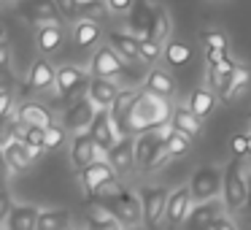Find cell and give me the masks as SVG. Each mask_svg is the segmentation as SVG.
<instances>
[{
  "label": "cell",
  "instance_id": "60d3db41",
  "mask_svg": "<svg viewBox=\"0 0 251 230\" xmlns=\"http://www.w3.org/2000/svg\"><path fill=\"white\" fill-rule=\"evenodd\" d=\"M11 198H8V192L6 190H0V222H3V219H6L8 222V217H11Z\"/></svg>",
  "mask_w": 251,
  "mask_h": 230
},
{
  "label": "cell",
  "instance_id": "74e56055",
  "mask_svg": "<svg viewBox=\"0 0 251 230\" xmlns=\"http://www.w3.org/2000/svg\"><path fill=\"white\" fill-rule=\"evenodd\" d=\"M22 141L27 144V146L44 149V144H46V127H25V130H22Z\"/></svg>",
  "mask_w": 251,
  "mask_h": 230
},
{
  "label": "cell",
  "instance_id": "ffe728a7",
  "mask_svg": "<svg viewBox=\"0 0 251 230\" xmlns=\"http://www.w3.org/2000/svg\"><path fill=\"white\" fill-rule=\"evenodd\" d=\"M27 87L38 89V92H44V89H49V87H57V71L51 68V62L46 60V57H38V60L33 62V68H30V73H27Z\"/></svg>",
  "mask_w": 251,
  "mask_h": 230
},
{
  "label": "cell",
  "instance_id": "bcb514c9",
  "mask_svg": "<svg viewBox=\"0 0 251 230\" xmlns=\"http://www.w3.org/2000/svg\"><path fill=\"white\" fill-rule=\"evenodd\" d=\"M8 62H11V49H8V44H3L0 46V71L8 68Z\"/></svg>",
  "mask_w": 251,
  "mask_h": 230
},
{
  "label": "cell",
  "instance_id": "d6986e66",
  "mask_svg": "<svg viewBox=\"0 0 251 230\" xmlns=\"http://www.w3.org/2000/svg\"><path fill=\"white\" fill-rule=\"evenodd\" d=\"M143 92L154 95V98H162V100H170L176 95V84H173V79H170L168 71L151 68L149 76H146V82H143Z\"/></svg>",
  "mask_w": 251,
  "mask_h": 230
},
{
  "label": "cell",
  "instance_id": "816d5d0a",
  "mask_svg": "<svg viewBox=\"0 0 251 230\" xmlns=\"http://www.w3.org/2000/svg\"><path fill=\"white\" fill-rule=\"evenodd\" d=\"M249 157H251V133H249Z\"/></svg>",
  "mask_w": 251,
  "mask_h": 230
},
{
  "label": "cell",
  "instance_id": "8d00e7d4",
  "mask_svg": "<svg viewBox=\"0 0 251 230\" xmlns=\"http://www.w3.org/2000/svg\"><path fill=\"white\" fill-rule=\"evenodd\" d=\"M162 55H165V46L154 44L151 38H143L141 41V60L143 62H157Z\"/></svg>",
  "mask_w": 251,
  "mask_h": 230
},
{
  "label": "cell",
  "instance_id": "db71d44e",
  "mask_svg": "<svg viewBox=\"0 0 251 230\" xmlns=\"http://www.w3.org/2000/svg\"><path fill=\"white\" fill-rule=\"evenodd\" d=\"M249 122H251V116H249ZM249 133H251V130H249Z\"/></svg>",
  "mask_w": 251,
  "mask_h": 230
},
{
  "label": "cell",
  "instance_id": "5b68a950",
  "mask_svg": "<svg viewBox=\"0 0 251 230\" xmlns=\"http://www.w3.org/2000/svg\"><path fill=\"white\" fill-rule=\"evenodd\" d=\"M168 127H162L157 133H143V136L135 138V168L138 171L146 173V171L159 168L162 160H168V154H165V133H168Z\"/></svg>",
  "mask_w": 251,
  "mask_h": 230
},
{
  "label": "cell",
  "instance_id": "4dcf8cb0",
  "mask_svg": "<svg viewBox=\"0 0 251 230\" xmlns=\"http://www.w3.org/2000/svg\"><path fill=\"white\" fill-rule=\"evenodd\" d=\"M189 149H192V138H186L184 133H176L173 127H168V133H165V154L170 160H176V157H184Z\"/></svg>",
  "mask_w": 251,
  "mask_h": 230
},
{
  "label": "cell",
  "instance_id": "c3c4849f",
  "mask_svg": "<svg viewBox=\"0 0 251 230\" xmlns=\"http://www.w3.org/2000/svg\"><path fill=\"white\" fill-rule=\"evenodd\" d=\"M246 179H249V198H246V211H249V217H251V171L246 173Z\"/></svg>",
  "mask_w": 251,
  "mask_h": 230
},
{
  "label": "cell",
  "instance_id": "484cf974",
  "mask_svg": "<svg viewBox=\"0 0 251 230\" xmlns=\"http://www.w3.org/2000/svg\"><path fill=\"white\" fill-rule=\"evenodd\" d=\"M100 41V25L95 22V19H81V22H76V28H73V44L78 46V49H89V46H95Z\"/></svg>",
  "mask_w": 251,
  "mask_h": 230
},
{
  "label": "cell",
  "instance_id": "5bb4252c",
  "mask_svg": "<svg viewBox=\"0 0 251 230\" xmlns=\"http://www.w3.org/2000/svg\"><path fill=\"white\" fill-rule=\"evenodd\" d=\"M105 160H108V165L114 168L116 176H125L130 171H135V138L132 136L119 138V144L105 154Z\"/></svg>",
  "mask_w": 251,
  "mask_h": 230
},
{
  "label": "cell",
  "instance_id": "ba28073f",
  "mask_svg": "<svg viewBox=\"0 0 251 230\" xmlns=\"http://www.w3.org/2000/svg\"><path fill=\"white\" fill-rule=\"evenodd\" d=\"M138 95H141V89H132V87L122 89L119 98L114 100V106L108 109L114 130L119 138H130V116H132V109H135V103H138Z\"/></svg>",
  "mask_w": 251,
  "mask_h": 230
},
{
  "label": "cell",
  "instance_id": "7dc6e473",
  "mask_svg": "<svg viewBox=\"0 0 251 230\" xmlns=\"http://www.w3.org/2000/svg\"><path fill=\"white\" fill-rule=\"evenodd\" d=\"M213 230H238V228H235V222L229 217H222L216 225H213Z\"/></svg>",
  "mask_w": 251,
  "mask_h": 230
},
{
  "label": "cell",
  "instance_id": "3957f363",
  "mask_svg": "<svg viewBox=\"0 0 251 230\" xmlns=\"http://www.w3.org/2000/svg\"><path fill=\"white\" fill-rule=\"evenodd\" d=\"M100 206L108 208L111 217H114L119 225H125V228H135V225L143 222L141 195H138V192L125 190V187H116L105 201H100Z\"/></svg>",
  "mask_w": 251,
  "mask_h": 230
},
{
  "label": "cell",
  "instance_id": "7bdbcfd3",
  "mask_svg": "<svg viewBox=\"0 0 251 230\" xmlns=\"http://www.w3.org/2000/svg\"><path fill=\"white\" fill-rule=\"evenodd\" d=\"M11 84H14V73L8 68L0 71V92H11Z\"/></svg>",
  "mask_w": 251,
  "mask_h": 230
},
{
  "label": "cell",
  "instance_id": "ac0fdd59",
  "mask_svg": "<svg viewBox=\"0 0 251 230\" xmlns=\"http://www.w3.org/2000/svg\"><path fill=\"white\" fill-rule=\"evenodd\" d=\"M17 119H19V125H22V130L25 127H49V125H54L51 111L46 109V106H41V103H33V100L19 103Z\"/></svg>",
  "mask_w": 251,
  "mask_h": 230
},
{
  "label": "cell",
  "instance_id": "836d02e7",
  "mask_svg": "<svg viewBox=\"0 0 251 230\" xmlns=\"http://www.w3.org/2000/svg\"><path fill=\"white\" fill-rule=\"evenodd\" d=\"M202 44H205V52H227V35L222 30H208L202 33Z\"/></svg>",
  "mask_w": 251,
  "mask_h": 230
},
{
  "label": "cell",
  "instance_id": "2e32d148",
  "mask_svg": "<svg viewBox=\"0 0 251 230\" xmlns=\"http://www.w3.org/2000/svg\"><path fill=\"white\" fill-rule=\"evenodd\" d=\"M84 87L89 89V76L81 71V68H76V65H62L60 71H57V92H60L65 100L73 98V95H78Z\"/></svg>",
  "mask_w": 251,
  "mask_h": 230
},
{
  "label": "cell",
  "instance_id": "f6af8a7d",
  "mask_svg": "<svg viewBox=\"0 0 251 230\" xmlns=\"http://www.w3.org/2000/svg\"><path fill=\"white\" fill-rule=\"evenodd\" d=\"M8 160H6V154L0 152V190H3V187H6V179H8Z\"/></svg>",
  "mask_w": 251,
  "mask_h": 230
},
{
  "label": "cell",
  "instance_id": "d590c367",
  "mask_svg": "<svg viewBox=\"0 0 251 230\" xmlns=\"http://www.w3.org/2000/svg\"><path fill=\"white\" fill-rule=\"evenodd\" d=\"M65 136H68V130L62 125H49V127H46V144H44V149H60L62 144H65Z\"/></svg>",
  "mask_w": 251,
  "mask_h": 230
},
{
  "label": "cell",
  "instance_id": "f5cc1de1",
  "mask_svg": "<svg viewBox=\"0 0 251 230\" xmlns=\"http://www.w3.org/2000/svg\"><path fill=\"white\" fill-rule=\"evenodd\" d=\"M249 171H251V163H249Z\"/></svg>",
  "mask_w": 251,
  "mask_h": 230
},
{
  "label": "cell",
  "instance_id": "4fadbf2b",
  "mask_svg": "<svg viewBox=\"0 0 251 230\" xmlns=\"http://www.w3.org/2000/svg\"><path fill=\"white\" fill-rule=\"evenodd\" d=\"M89 136H92V141L98 144V149L103 154H108L111 149L119 144V136H116V130H114V122H111L108 109H98L95 122H92V127H89Z\"/></svg>",
  "mask_w": 251,
  "mask_h": 230
},
{
  "label": "cell",
  "instance_id": "9a60e30c",
  "mask_svg": "<svg viewBox=\"0 0 251 230\" xmlns=\"http://www.w3.org/2000/svg\"><path fill=\"white\" fill-rule=\"evenodd\" d=\"M222 219V201H211V203H200L189 211L184 222V230H213V225Z\"/></svg>",
  "mask_w": 251,
  "mask_h": 230
},
{
  "label": "cell",
  "instance_id": "8fae6325",
  "mask_svg": "<svg viewBox=\"0 0 251 230\" xmlns=\"http://www.w3.org/2000/svg\"><path fill=\"white\" fill-rule=\"evenodd\" d=\"M98 160H105L103 152L98 149V144L92 141V136L89 133H78V136H73L71 141V163L73 168L81 173V171H87L92 163H98Z\"/></svg>",
  "mask_w": 251,
  "mask_h": 230
},
{
  "label": "cell",
  "instance_id": "277c9868",
  "mask_svg": "<svg viewBox=\"0 0 251 230\" xmlns=\"http://www.w3.org/2000/svg\"><path fill=\"white\" fill-rule=\"evenodd\" d=\"M222 184H224V168H219V165H200L189 179V192H192L195 206L219 201Z\"/></svg>",
  "mask_w": 251,
  "mask_h": 230
},
{
  "label": "cell",
  "instance_id": "6da1fadb",
  "mask_svg": "<svg viewBox=\"0 0 251 230\" xmlns=\"http://www.w3.org/2000/svg\"><path fill=\"white\" fill-rule=\"evenodd\" d=\"M170 116H173V106L170 100L154 98V95L143 92L138 95V103L132 109L130 116V136H143V133H157L162 127L170 125Z\"/></svg>",
  "mask_w": 251,
  "mask_h": 230
},
{
  "label": "cell",
  "instance_id": "681fc988",
  "mask_svg": "<svg viewBox=\"0 0 251 230\" xmlns=\"http://www.w3.org/2000/svg\"><path fill=\"white\" fill-rule=\"evenodd\" d=\"M27 154H30V160H38L41 154H44V149H38V146H27Z\"/></svg>",
  "mask_w": 251,
  "mask_h": 230
},
{
  "label": "cell",
  "instance_id": "7a4b0ae2",
  "mask_svg": "<svg viewBox=\"0 0 251 230\" xmlns=\"http://www.w3.org/2000/svg\"><path fill=\"white\" fill-rule=\"evenodd\" d=\"M249 165H243V160L232 157L224 165V184H222V203L224 211L235 214L240 208H246V198H249Z\"/></svg>",
  "mask_w": 251,
  "mask_h": 230
},
{
  "label": "cell",
  "instance_id": "44dd1931",
  "mask_svg": "<svg viewBox=\"0 0 251 230\" xmlns=\"http://www.w3.org/2000/svg\"><path fill=\"white\" fill-rule=\"evenodd\" d=\"M108 46H111V49H114L125 62L141 60V41H138L135 35H130V33H119V30L108 33Z\"/></svg>",
  "mask_w": 251,
  "mask_h": 230
},
{
  "label": "cell",
  "instance_id": "f546056e",
  "mask_svg": "<svg viewBox=\"0 0 251 230\" xmlns=\"http://www.w3.org/2000/svg\"><path fill=\"white\" fill-rule=\"evenodd\" d=\"M60 46H62V28L60 25L38 28V49H41V55H54Z\"/></svg>",
  "mask_w": 251,
  "mask_h": 230
},
{
  "label": "cell",
  "instance_id": "52a82bcc",
  "mask_svg": "<svg viewBox=\"0 0 251 230\" xmlns=\"http://www.w3.org/2000/svg\"><path fill=\"white\" fill-rule=\"evenodd\" d=\"M95 114H98V106H95L92 100L89 98H76L65 109V114H62V127L71 130L73 136L89 133V127H92V122H95Z\"/></svg>",
  "mask_w": 251,
  "mask_h": 230
},
{
  "label": "cell",
  "instance_id": "ab89813d",
  "mask_svg": "<svg viewBox=\"0 0 251 230\" xmlns=\"http://www.w3.org/2000/svg\"><path fill=\"white\" fill-rule=\"evenodd\" d=\"M105 8L111 14H132L135 3H130V0H111V3H105Z\"/></svg>",
  "mask_w": 251,
  "mask_h": 230
},
{
  "label": "cell",
  "instance_id": "e0dca14e",
  "mask_svg": "<svg viewBox=\"0 0 251 230\" xmlns=\"http://www.w3.org/2000/svg\"><path fill=\"white\" fill-rule=\"evenodd\" d=\"M154 17H157V6L151 3H135L130 14V35H135L138 41L149 38L154 28Z\"/></svg>",
  "mask_w": 251,
  "mask_h": 230
},
{
  "label": "cell",
  "instance_id": "30bf717a",
  "mask_svg": "<svg viewBox=\"0 0 251 230\" xmlns=\"http://www.w3.org/2000/svg\"><path fill=\"white\" fill-rule=\"evenodd\" d=\"M81 184H84V192L87 195H98V192H105L108 187H114V168L108 165V160H98V163H92L87 171H81Z\"/></svg>",
  "mask_w": 251,
  "mask_h": 230
},
{
  "label": "cell",
  "instance_id": "ee69618b",
  "mask_svg": "<svg viewBox=\"0 0 251 230\" xmlns=\"http://www.w3.org/2000/svg\"><path fill=\"white\" fill-rule=\"evenodd\" d=\"M205 60H208V68H213V65H222V62H227L229 57H227V52H205Z\"/></svg>",
  "mask_w": 251,
  "mask_h": 230
},
{
  "label": "cell",
  "instance_id": "e575fe53",
  "mask_svg": "<svg viewBox=\"0 0 251 230\" xmlns=\"http://www.w3.org/2000/svg\"><path fill=\"white\" fill-rule=\"evenodd\" d=\"M251 84V68H243L240 65L238 71H235V82H232V92H229V100H235L240 92H246Z\"/></svg>",
  "mask_w": 251,
  "mask_h": 230
},
{
  "label": "cell",
  "instance_id": "7c38bea8",
  "mask_svg": "<svg viewBox=\"0 0 251 230\" xmlns=\"http://www.w3.org/2000/svg\"><path fill=\"white\" fill-rule=\"evenodd\" d=\"M195 208V201H192V192H189V184L178 187V190L170 192V201H168V214H165V222H168L170 230L176 228H184L189 211Z\"/></svg>",
  "mask_w": 251,
  "mask_h": 230
},
{
  "label": "cell",
  "instance_id": "d4e9b609",
  "mask_svg": "<svg viewBox=\"0 0 251 230\" xmlns=\"http://www.w3.org/2000/svg\"><path fill=\"white\" fill-rule=\"evenodd\" d=\"M216 109V95L211 92V89L205 87H197L195 92L189 95V111L197 116V119H208L211 116V111Z\"/></svg>",
  "mask_w": 251,
  "mask_h": 230
},
{
  "label": "cell",
  "instance_id": "f907efd6",
  "mask_svg": "<svg viewBox=\"0 0 251 230\" xmlns=\"http://www.w3.org/2000/svg\"><path fill=\"white\" fill-rule=\"evenodd\" d=\"M6 44V30H3V25H0V46Z\"/></svg>",
  "mask_w": 251,
  "mask_h": 230
},
{
  "label": "cell",
  "instance_id": "f1b7e54d",
  "mask_svg": "<svg viewBox=\"0 0 251 230\" xmlns=\"http://www.w3.org/2000/svg\"><path fill=\"white\" fill-rule=\"evenodd\" d=\"M165 62L173 68L178 65H186V62L192 60V46L186 44V41H178V38H170L168 44H165Z\"/></svg>",
  "mask_w": 251,
  "mask_h": 230
},
{
  "label": "cell",
  "instance_id": "8992f818",
  "mask_svg": "<svg viewBox=\"0 0 251 230\" xmlns=\"http://www.w3.org/2000/svg\"><path fill=\"white\" fill-rule=\"evenodd\" d=\"M138 195H141V206H143V222H146L149 230H154L168 214V201H170L168 187H143Z\"/></svg>",
  "mask_w": 251,
  "mask_h": 230
},
{
  "label": "cell",
  "instance_id": "83f0119b",
  "mask_svg": "<svg viewBox=\"0 0 251 230\" xmlns=\"http://www.w3.org/2000/svg\"><path fill=\"white\" fill-rule=\"evenodd\" d=\"M71 228V211L68 208H44L35 230H68Z\"/></svg>",
  "mask_w": 251,
  "mask_h": 230
},
{
  "label": "cell",
  "instance_id": "cb8c5ba5",
  "mask_svg": "<svg viewBox=\"0 0 251 230\" xmlns=\"http://www.w3.org/2000/svg\"><path fill=\"white\" fill-rule=\"evenodd\" d=\"M38 217L41 211L35 206H14L11 217H8V230H35L38 228Z\"/></svg>",
  "mask_w": 251,
  "mask_h": 230
},
{
  "label": "cell",
  "instance_id": "9c48e42d",
  "mask_svg": "<svg viewBox=\"0 0 251 230\" xmlns=\"http://www.w3.org/2000/svg\"><path fill=\"white\" fill-rule=\"evenodd\" d=\"M125 73H127L125 60H122L108 44L100 46V49L92 55V76L95 79H105V82H111L114 76H125Z\"/></svg>",
  "mask_w": 251,
  "mask_h": 230
},
{
  "label": "cell",
  "instance_id": "f35d334b",
  "mask_svg": "<svg viewBox=\"0 0 251 230\" xmlns=\"http://www.w3.org/2000/svg\"><path fill=\"white\" fill-rule=\"evenodd\" d=\"M229 149H232V157L243 160V154H249V133H235L229 138Z\"/></svg>",
  "mask_w": 251,
  "mask_h": 230
},
{
  "label": "cell",
  "instance_id": "4316f807",
  "mask_svg": "<svg viewBox=\"0 0 251 230\" xmlns=\"http://www.w3.org/2000/svg\"><path fill=\"white\" fill-rule=\"evenodd\" d=\"M3 154H6V160H8V168L17 171V173H22V171H27L30 165H33V160H30V154H27V144H25L22 138L8 144V146L3 149Z\"/></svg>",
  "mask_w": 251,
  "mask_h": 230
},
{
  "label": "cell",
  "instance_id": "603a6c76",
  "mask_svg": "<svg viewBox=\"0 0 251 230\" xmlns=\"http://www.w3.org/2000/svg\"><path fill=\"white\" fill-rule=\"evenodd\" d=\"M119 92H122V89L116 87L114 82H105V79H92V82H89V95H87V98L92 100L98 109H111V106H114V100L119 98Z\"/></svg>",
  "mask_w": 251,
  "mask_h": 230
},
{
  "label": "cell",
  "instance_id": "7402d4cb",
  "mask_svg": "<svg viewBox=\"0 0 251 230\" xmlns=\"http://www.w3.org/2000/svg\"><path fill=\"white\" fill-rule=\"evenodd\" d=\"M170 127H173L176 133H184L186 138H197V136L202 133V122L189 111V106H173Z\"/></svg>",
  "mask_w": 251,
  "mask_h": 230
},
{
  "label": "cell",
  "instance_id": "1f68e13d",
  "mask_svg": "<svg viewBox=\"0 0 251 230\" xmlns=\"http://www.w3.org/2000/svg\"><path fill=\"white\" fill-rule=\"evenodd\" d=\"M168 35H170V17H168V11H165L162 6H157V17H154V28H151V35L149 38L154 41V44H168Z\"/></svg>",
  "mask_w": 251,
  "mask_h": 230
},
{
  "label": "cell",
  "instance_id": "d6a6232c",
  "mask_svg": "<svg viewBox=\"0 0 251 230\" xmlns=\"http://www.w3.org/2000/svg\"><path fill=\"white\" fill-rule=\"evenodd\" d=\"M19 119H17V111H11V114L8 116H3V119H0V152H3V149L8 146V144H14L17 141V133H19Z\"/></svg>",
  "mask_w": 251,
  "mask_h": 230
},
{
  "label": "cell",
  "instance_id": "b9f144b4",
  "mask_svg": "<svg viewBox=\"0 0 251 230\" xmlns=\"http://www.w3.org/2000/svg\"><path fill=\"white\" fill-rule=\"evenodd\" d=\"M14 111V98H11V92H0V119L3 116H8Z\"/></svg>",
  "mask_w": 251,
  "mask_h": 230
}]
</instances>
